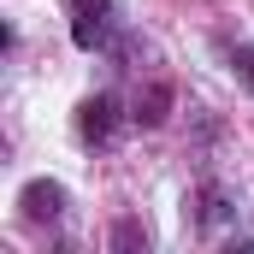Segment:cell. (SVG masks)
Instances as JSON below:
<instances>
[{
	"instance_id": "obj_2",
	"label": "cell",
	"mask_w": 254,
	"mask_h": 254,
	"mask_svg": "<svg viewBox=\"0 0 254 254\" xmlns=\"http://www.w3.org/2000/svg\"><path fill=\"white\" fill-rule=\"evenodd\" d=\"M18 207H24V219H30V225H54V219L65 213V190L54 184V178H36V184H24Z\"/></svg>"
},
{
	"instance_id": "obj_6",
	"label": "cell",
	"mask_w": 254,
	"mask_h": 254,
	"mask_svg": "<svg viewBox=\"0 0 254 254\" xmlns=\"http://www.w3.org/2000/svg\"><path fill=\"white\" fill-rule=\"evenodd\" d=\"M113 243H119V249H130V243H148V237H142L136 225H119V237H113Z\"/></svg>"
},
{
	"instance_id": "obj_1",
	"label": "cell",
	"mask_w": 254,
	"mask_h": 254,
	"mask_svg": "<svg viewBox=\"0 0 254 254\" xmlns=\"http://www.w3.org/2000/svg\"><path fill=\"white\" fill-rule=\"evenodd\" d=\"M65 12H71V42H77L83 54L107 48L113 18H119V0H65Z\"/></svg>"
},
{
	"instance_id": "obj_3",
	"label": "cell",
	"mask_w": 254,
	"mask_h": 254,
	"mask_svg": "<svg viewBox=\"0 0 254 254\" xmlns=\"http://www.w3.org/2000/svg\"><path fill=\"white\" fill-rule=\"evenodd\" d=\"M113 113H119L113 95H89V101L77 107V136H83V142H107V136H113Z\"/></svg>"
},
{
	"instance_id": "obj_5",
	"label": "cell",
	"mask_w": 254,
	"mask_h": 254,
	"mask_svg": "<svg viewBox=\"0 0 254 254\" xmlns=\"http://www.w3.org/2000/svg\"><path fill=\"white\" fill-rule=\"evenodd\" d=\"M231 65H237V77L254 89V48H237V54H231Z\"/></svg>"
},
{
	"instance_id": "obj_4",
	"label": "cell",
	"mask_w": 254,
	"mask_h": 254,
	"mask_svg": "<svg viewBox=\"0 0 254 254\" xmlns=\"http://www.w3.org/2000/svg\"><path fill=\"white\" fill-rule=\"evenodd\" d=\"M166 107H172V89L166 83H154L148 95H136V119L142 125H166Z\"/></svg>"
}]
</instances>
